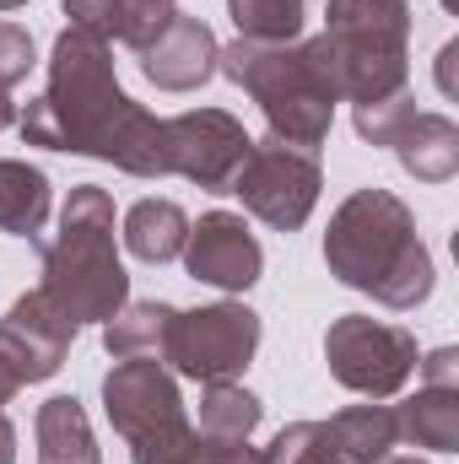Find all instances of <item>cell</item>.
I'll return each mask as SVG.
<instances>
[{"instance_id": "obj_14", "label": "cell", "mask_w": 459, "mask_h": 464, "mask_svg": "<svg viewBox=\"0 0 459 464\" xmlns=\"http://www.w3.org/2000/svg\"><path fill=\"white\" fill-rule=\"evenodd\" d=\"M217 60H222L217 33L200 16H184V11H173L162 22V33L141 49V71L162 92H195V87H206L217 76Z\"/></svg>"}, {"instance_id": "obj_23", "label": "cell", "mask_w": 459, "mask_h": 464, "mask_svg": "<svg viewBox=\"0 0 459 464\" xmlns=\"http://www.w3.org/2000/svg\"><path fill=\"white\" fill-rule=\"evenodd\" d=\"M259 416H265V405L238 383H206V394H200V432L206 438H249L259 427Z\"/></svg>"}, {"instance_id": "obj_29", "label": "cell", "mask_w": 459, "mask_h": 464, "mask_svg": "<svg viewBox=\"0 0 459 464\" xmlns=\"http://www.w3.org/2000/svg\"><path fill=\"white\" fill-rule=\"evenodd\" d=\"M5 124H16V103H11V92L0 87V130H5Z\"/></svg>"}, {"instance_id": "obj_30", "label": "cell", "mask_w": 459, "mask_h": 464, "mask_svg": "<svg viewBox=\"0 0 459 464\" xmlns=\"http://www.w3.org/2000/svg\"><path fill=\"white\" fill-rule=\"evenodd\" d=\"M16 5H27V0H0V11H16Z\"/></svg>"}, {"instance_id": "obj_24", "label": "cell", "mask_w": 459, "mask_h": 464, "mask_svg": "<svg viewBox=\"0 0 459 464\" xmlns=\"http://www.w3.org/2000/svg\"><path fill=\"white\" fill-rule=\"evenodd\" d=\"M259 464H341L330 454V443H325V421H298V427H287L265 454Z\"/></svg>"}, {"instance_id": "obj_16", "label": "cell", "mask_w": 459, "mask_h": 464, "mask_svg": "<svg viewBox=\"0 0 459 464\" xmlns=\"http://www.w3.org/2000/svg\"><path fill=\"white\" fill-rule=\"evenodd\" d=\"M325 443L341 464H384L389 449H400V421L389 405H351L325 421Z\"/></svg>"}, {"instance_id": "obj_19", "label": "cell", "mask_w": 459, "mask_h": 464, "mask_svg": "<svg viewBox=\"0 0 459 464\" xmlns=\"http://www.w3.org/2000/svg\"><path fill=\"white\" fill-rule=\"evenodd\" d=\"M184 237H190V217H184L179 200H135L130 217H124V248L146 265L179 259Z\"/></svg>"}, {"instance_id": "obj_7", "label": "cell", "mask_w": 459, "mask_h": 464, "mask_svg": "<svg viewBox=\"0 0 459 464\" xmlns=\"http://www.w3.org/2000/svg\"><path fill=\"white\" fill-rule=\"evenodd\" d=\"M319 189H325L319 157L270 135V140H254V146H249V157H243V168H238V179H232L228 195H238L243 211L259 217L265 227L298 232L314 217Z\"/></svg>"}, {"instance_id": "obj_5", "label": "cell", "mask_w": 459, "mask_h": 464, "mask_svg": "<svg viewBox=\"0 0 459 464\" xmlns=\"http://www.w3.org/2000/svg\"><path fill=\"white\" fill-rule=\"evenodd\" d=\"M405 38H411V5L405 0H330L325 44L336 54V82H341V98L351 109L411 92Z\"/></svg>"}, {"instance_id": "obj_17", "label": "cell", "mask_w": 459, "mask_h": 464, "mask_svg": "<svg viewBox=\"0 0 459 464\" xmlns=\"http://www.w3.org/2000/svg\"><path fill=\"white\" fill-rule=\"evenodd\" d=\"M395 151H400V162H405V173L411 179H422V184H449L459 168V130L454 119L444 114H411L405 119V130L395 135Z\"/></svg>"}, {"instance_id": "obj_1", "label": "cell", "mask_w": 459, "mask_h": 464, "mask_svg": "<svg viewBox=\"0 0 459 464\" xmlns=\"http://www.w3.org/2000/svg\"><path fill=\"white\" fill-rule=\"evenodd\" d=\"M22 140L76 157H103L135 179H168V119L146 114L119 92L114 54L103 38L65 27L49 54V87L22 109Z\"/></svg>"}, {"instance_id": "obj_3", "label": "cell", "mask_w": 459, "mask_h": 464, "mask_svg": "<svg viewBox=\"0 0 459 464\" xmlns=\"http://www.w3.org/2000/svg\"><path fill=\"white\" fill-rule=\"evenodd\" d=\"M217 71L238 82L270 119V135L303 151H319L330 135V119L341 103L336 82V54L325 38L308 44H232L222 49Z\"/></svg>"}, {"instance_id": "obj_10", "label": "cell", "mask_w": 459, "mask_h": 464, "mask_svg": "<svg viewBox=\"0 0 459 464\" xmlns=\"http://www.w3.org/2000/svg\"><path fill=\"white\" fill-rule=\"evenodd\" d=\"M249 135L243 124L222 109H190V114L168 119V162L179 179L211 189V195H228L243 157H249Z\"/></svg>"}, {"instance_id": "obj_4", "label": "cell", "mask_w": 459, "mask_h": 464, "mask_svg": "<svg viewBox=\"0 0 459 464\" xmlns=\"http://www.w3.org/2000/svg\"><path fill=\"white\" fill-rule=\"evenodd\" d=\"M71 324L82 319H114L130 303V281L114 248V200L98 184H76L60 232L44 243V286H38Z\"/></svg>"}, {"instance_id": "obj_9", "label": "cell", "mask_w": 459, "mask_h": 464, "mask_svg": "<svg viewBox=\"0 0 459 464\" xmlns=\"http://www.w3.org/2000/svg\"><path fill=\"white\" fill-rule=\"evenodd\" d=\"M325 362L351 394L367 400H389L405 389V378L416 372V335L367 314H346L325 335Z\"/></svg>"}, {"instance_id": "obj_11", "label": "cell", "mask_w": 459, "mask_h": 464, "mask_svg": "<svg viewBox=\"0 0 459 464\" xmlns=\"http://www.w3.org/2000/svg\"><path fill=\"white\" fill-rule=\"evenodd\" d=\"M76 341V324L44 297V292H27L11 303V314L0 319V362L16 372V383H44L65 367Z\"/></svg>"}, {"instance_id": "obj_26", "label": "cell", "mask_w": 459, "mask_h": 464, "mask_svg": "<svg viewBox=\"0 0 459 464\" xmlns=\"http://www.w3.org/2000/svg\"><path fill=\"white\" fill-rule=\"evenodd\" d=\"M38 65V54H33V38H27V27H16V22H0V87L11 92L27 71Z\"/></svg>"}, {"instance_id": "obj_28", "label": "cell", "mask_w": 459, "mask_h": 464, "mask_svg": "<svg viewBox=\"0 0 459 464\" xmlns=\"http://www.w3.org/2000/svg\"><path fill=\"white\" fill-rule=\"evenodd\" d=\"M0 464H16V427L5 421V411H0Z\"/></svg>"}, {"instance_id": "obj_2", "label": "cell", "mask_w": 459, "mask_h": 464, "mask_svg": "<svg viewBox=\"0 0 459 464\" xmlns=\"http://www.w3.org/2000/svg\"><path fill=\"white\" fill-rule=\"evenodd\" d=\"M325 265L351 292L405 314L433 297V254L416 237V217L389 189H356L325 232Z\"/></svg>"}, {"instance_id": "obj_12", "label": "cell", "mask_w": 459, "mask_h": 464, "mask_svg": "<svg viewBox=\"0 0 459 464\" xmlns=\"http://www.w3.org/2000/svg\"><path fill=\"white\" fill-rule=\"evenodd\" d=\"M184 265H190L195 281H206L217 292H249L259 281V270H265V254H259V243H254L243 217L211 211L184 237Z\"/></svg>"}, {"instance_id": "obj_25", "label": "cell", "mask_w": 459, "mask_h": 464, "mask_svg": "<svg viewBox=\"0 0 459 464\" xmlns=\"http://www.w3.org/2000/svg\"><path fill=\"white\" fill-rule=\"evenodd\" d=\"M411 114H416V98H411V92L384 98V103H367V109H356V135L373 140V146H395V135L405 130Z\"/></svg>"}, {"instance_id": "obj_31", "label": "cell", "mask_w": 459, "mask_h": 464, "mask_svg": "<svg viewBox=\"0 0 459 464\" xmlns=\"http://www.w3.org/2000/svg\"><path fill=\"white\" fill-rule=\"evenodd\" d=\"M384 464H427V459H395V454H389V459H384Z\"/></svg>"}, {"instance_id": "obj_13", "label": "cell", "mask_w": 459, "mask_h": 464, "mask_svg": "<svg viewBox=\"0 0 459 464\" xmlns=\"http://www.w3.org/2000/svg\"><path fill=\"white\" fill-rule=\"evenodd\" d=\"M422 389L395 411L400 421V443L433 449V454H454L459 449V356L454 346L433 351L422 362Z\"/></svg>"}, {"instance_id": "obj_21", "label": "cell", "mask_w": 459, "mask_h": 464, "mask_svg": "<svg viewBox=\"0 0 459 464\" xmlns=\"http://www.w3.org/2000/svg\"><path fill=\"white\" fill-rule=\"evenodd\" d=\"M173 314H179V308H168V303H124L114 319H109V335H103L109 356H114V362H135V356L162 362Z\"/></svg>"}, {"instance_id": "obj_20", "label": "cell", "mask_w": 459, "mask_h": 464, "mask_svg": "<svg viewBox=\"0 0 459 464\" xmlns=\"http://www.w3.org/2000/svg\"><path fill=\"white\" fill-rule=\"evenodd\" d=\"M49 222V179L33 162L0 157V232L38 237Z\"/></svg>"}, {"instance_id": "obj_27", "label": "cell", "mask_w": 459, "mask_h": 464, "mask_svg": "<svg viewBox=\"0 0 459 464\" xmlns=\"http://www.w3.org/2000/svg\"><path fill=\"white\" fill-rule=\"evenodd\" d=\"M179 464H259V449H249V438H206V432H195L190 454Z\"/></svg>"}, {"instance_id": "obj_6", "label": "cell", "mask_w": 459, "mask_h": 464, "mask_svg": "<svg viewBox=\"0 0 459 464\" xmlns=\"http://www.w3.org/2000/svg\"><path fill=\"white\" fill-rule=\"evenodd\" d=\"M103 411H109L114 432L130 443L135 464H179L190 454V443H195V427L184 416L179 383L151 356L114 362V372L103 378Z\"/></svg>"}, {"instance_id": "obj_22", "label": "cell", "mask_w": 459, "mask_h": 464, "mask_svg": "<svg viewBox=\"0 0 459 464\" xmlns=\"http://www.w3.org/2000/svg\"><path fill=\"white\" fill-rule=\"evenodd\" d=\"M228 16L243 44H298L303 0H228Z\"/></svg>"}, {"instance_id": "obj_15", "label": "cell", "mask_w": 459, "mask_h": 464, "mask_svg": "<svg viewBox=\"0 0 459 464\" xmlns=\"http://www.w3.org/2000/svg\"><path fill=\"white\" fill-rule=\"evenodd\" d=\"M173 11H179L173 0H65L71 27H82V33H93L103 44H124L135 54L162 33V22Z\"/></svg>"}, {"instance_id": "obj_8", "label": "cell", "mask_w": 459, "mask_h": 464, "mask_svg": "<svg viewBox=\"0 0 459 464\" xmlns=\"http://www.w3.org/2000/svg\"><path fill=\"white\" fill-rule=\"evenodd\" d=\"M259 351V314L243 303H211L195 314H173L162 362L195 383H232Z\"/></svg>"}, {"instance_id": "obj_18", "label": "cell", "mask_w": 459, "mask_h": 464, "mask_svg": "<svg viewBox=\"0 0 459 464\" xmlns=\"http://www.w3.org/2000/svg\"><path fill=\"white\" fill-rule=\"evenodd\" d=\"M33 432H38V464H103L98 459L93 421H87L82 400H71V394L44 400Z\"/></svg>"}]
</instances>
